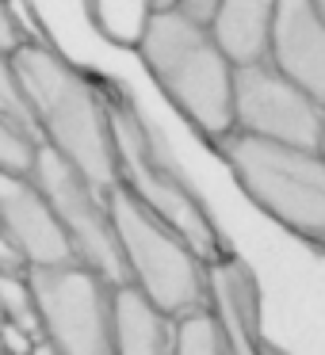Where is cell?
I'll return each mask as SVG.
<instances>
[{
    "instance_id": "cell-10",
    "label": "cell",
    "mask_w": 325,
    "mask_h": 355,
    "mask_svg": "<svg viewBox=\"0 0 325 355\" xmlns=\"http://www.w3.org/2000/svg\"><path fill=\"white\" fill-rule=\"evenodd\" d=\"M207 309L215 317L230 355H283L264 336L256 279L233 252L207 263Z\"/></svg>"
},
{
    "instance_id": "cell-16",
    "label": "cell",
    "mask_w": 325,
    "mask_h": 355,
    "mask_svg": "<svg viewBox=\"0 0 325 355\" xmlns=\"http://www.w3.org/2000/svg\"><path fill=\"white\" fill-rule=\"evenodd\" d=\"M0 313L4 321L16 324L19 332H27L31 340H39V309H35L31 283L24 275H0Z\"/></svg>"
},
{
    "instance_id": "cell-3",
    "label": "cell",
    "mask_w": 325,
    "mask_h": 355,
    "mask_svg": "<svg viewBox=\"0 0 325 355\" xmlns=\"http://www.w3.org/2000/svg\"><path fill=\"white\" fill-rule=\"evenodd\" d=\"M222 161L238 176L241 191L283 230L325 245V157L322 149L291 141L256 138L245 130H226L215 141Z\"/></svg>"
},
{
    "instance_id": "cell-7",
    "label": "cell",
    "mask_w": 325,
    "mask_h": 355,
    "mask_svg": "<svg viewBox=\"0 0 325 355\" xmlns=\"http://www.w3.org/2000/svg\"><path fill=\"white\" fill-rule=\"evenodd\" d=\"M31 180L39 184V191L47 195L50 207H54L58 222H62L65 237L73 245L77 263L92 268L111 286H123L126 263H123V252H119V237H115V225H111V214H108V199H103L100 187L88 184L47 141H39Z\"/></svg>"
},
{
    "instance_id": "cell-20",
    "label": "cell",
    "mask_w": 325,
    "mask_h": 355,
    "mask_svg": "<svg viewBox=\"0 0 325 355\" xmlns=\"http://www.w3.org/2000/svg\"><path fill=\"white\" fill-rule=\"evenodd\" d=\"M24 271H27L24 252H19L4 233H0V275H24Z\"/></svg>"
},
{
    "instance_id": "cell-6",
    "label": "cell",
    "mask_w": 325,
    "mask_h": 355,
    "mask_svg": "<svg viewBox=\"0 0 325 355\" xmlns=\"http://www.w3.org/2000/svg\"><path fill=\"white\" fill-rule=\"evenodd\" d=\"M39 309V336L58 355H115V286L85 263L27 268Z\"/></svg>"
},
{
    "instance_id": "cell-1",
    "label": "cell",
    "mask_w": 325,
    "mask_h": 355,
    "mask_svg": "<svg viewBox=\"0 0 325 355\" xmlns=\"http://www.w3.org/2000/svg\"><path fill=\"white\" fill-rule=\"evenodd\" d=\"M19 92L35 119V130L54 153H62L92 187L108 191L115 184V149L108 130L103 88L69 65L54 46L24 39L12 50Z\"/></svg>"
},
{
    "instance_id": "cell-9",
    "label": "cell",
    "mask_w": 325,
    "mask_h": 355,
    "mask_svg": "<svg viewBox=\"0 0 325 355\" xmlns=\"http://www.w3.org/2000/svg\"><path fill=\"white\" fill-rule=\"evenodd\" d=\"M0 233L24 252L27 268H58L77 260L54 207L31 176L0 172Z\"/></svg>"
},
{
    "instance_id": "cell-18",
    "label": "cell",
    "mask_w": 325,
    "mask_h": 355,
    "mask_svg": "<svg viewBox=\"0 0 325 355\" xmlns=\"http://www.w3.org/2000/svg\"><path fill=\"white\" fill-rule=\"evenodd\" d=\"M0 115H8L12 123L27 126L31 134H39V130H35V119H31V111H27V100H24V92H19V80H16V69H12V58H8V50H0Z\"/></svg>"
},
{
    "instance_id": "cell-4",
    "label": "cell",
    "mask_w": 325,
    "mask_h": 355,
    "mask_svg": "<svg viewBox=\"0 0 325 355\" xmlns=\"http://www.w3.org/2000/svg\"><path fill=\"white\" fill-rule=\"evenodd\" d=\"M103 199L126 263V283L172 321L207 306V260L123 184H111Z\"/></svg>"
},
{
    "instance_id": "cell-14",
    "label": "cell",
    "mask_w": 325,
    "mask_h": 355,
    "mask_svg": "<svg viewBox=\"0 0 325 355\" xmlns=\"http://www.w3.org/2000/svg\"><path fill=\"white\" fill-rule=\"evenodd\" d=\"M85 8L103 39L138 46L142 31L153 16V0H85Z\"/></svg>"
},
{
    "instance_id": "cell-23",
    "label": "cell",
    "mask_w": 325,
    "mask_h": 355,
    "mask_svg": "<svg viewBox=\"0 0 325 355\" xmlns=\"http://www.w3.org/2000/svg\"><path fill=\"white\" fill-rule=\"evenodd\" d=\"M310 4H314V8L322 12V19H325V0H310Z\"/></svg>"
},
{
    "instance_id": "cell-2",
    "label": "cell",
    "mask_w": 325,
    "mask_h": 355,
    "mask_svg": "<svg viewBox=\"0 0 325 355\" xmlns=\"http://www.w3.org/2000/svg\"><path fill=\"white\" fill-rule=\"evenodd\" d=\"M138 54L172 103L218 141L233 130V62L222 54L210 27L184 8H153L138 39Z\"/></svg>"
},
{
    "instance_id": "cell-5",
    "label": "cell",
    "mask_w": 325,
    "mask_h": 355,
    "mask_svg": "<svg viewBox=\"0 0 325 355\" xmlns=\"http://www.w3.org/2000/svg\"><path fill=\"white\" fill-rule=\"evenodd\" d=\"M103 107H108V130H111V149H115V184H123L149 214L172 225L207 263L230 252L218 225L203 210V202L176 176L169 157L153 146V134L146 130V123L131 107V100L115 88H103Z\"/></svg>"
},
{
    "instance_id": "cell-15",
    "label": "cell",
    "mask_w": 325,
    "mask_h": 355,
    "mask_svg": "<svg viewBox=\"0 0 325 355\" xmlns=\"http://www.w3.org/2000/svg\"><path fill=\"white\" fill-rule=\"evenodd\" d=\"M172 355H230L207 306L172 321Z\"/></svg>"
},
{
    "instance_id": "cell-22",
    "label": "cell",
    "mask_w": 325,
    "mask_h": 355,
    "mask_svg": "<svg viewBox=\"0 0 325 355\" xmlns=\"http://www.w3.org/2000/svg\"><path fill=\"white\" fill-rule=\"evenodd\" d=\"M27 355H58V352H54V347H50V344H47V340H42V336H39V340H35V344H31V352H27Z\"/></svg>"
},
{
    "instance_id": "cell-21",
    "label": "cell",
    "mask_w": 325,
    "mask_h": 355,
    "mask_svg": "<svg viewBox=\"0 0 325 355\" xmlns=\"http://www.w3.org/2000/svg\"><path fill=\"white\" fill-rule=\"evenodd\" d=\"M176 8H184L188 16H195V19H203V24H207L210 12H215V0H176Z\"/></svg>"
},
{
    "instance_id": "cell-11",
    "label": "cell",
    "mask_w": 325,
    "mask_h": 355,
    "mask_svg": "<svg viewBox=\"0 0 325 355\" xmlns=\"http://www.w3.org/2000/svg\"><path fill=\"white\" fill-rule=\"evenodd\" d=\"M268 62L325 103V19L310 0H276Z\"/></svg>"
},
{
    "instance_id": "cell-19",
    "label": "cell",
    "mask_w": 325,
    "mask_h": 355,
    "mask_svg": "<svg viewBox=\"0 0 325 355\" xmlns=\"http://www.w3.org/2000/svg\"><path fill=\"white\" fill-rule=\"evenodd\" d=\"M24 42V31H19V19H16V8L12 0H0V50H16Z\"/></svg>"
},
{
    "instance_id": "cell-25",
    "label": "cell",
    "mask_w": 325,
    "mask_h": 355,
    "mask_svg": "<svg viewBox=\"0 0 325 355\" xmlns=\"http://www.w3.org/2000/svg\"><path fill=\"white\" fill-rule=\"evenodd\" d=\"M317 149H322V157H325V130H322V141H317Z\"/></svg>"
},
{
    "instance_id": "cell-8",
    "label": "cell",
    "mask_w": 325,
    "mask_h": 355,
    "mask_svg": "<svg viewBox=\"0 0 325 355\" xmlns=\"http://www.w3.org/2000/svg\"><path fill=\"white\" fill-rule=\"evenodd\" d=\"M233 126L256 138L317 149L325 130V103L276 69L268 58L233 65Z\"/></svg>"
},
{
    "instance_id": "cell-17",
    "label": "cell",
    "mask_w": 325,
    "mask_h": 355,
    "mask_svg": "<svg viewBox=\"0 0 325 355\" xmlns=\"http://www.w3.org/2000/svg\"><path fill=\"white\" fill-rule=\"evenodd\" d=\"M39 134L27 126L12 123L8 115H0V172H16V176H31L35 153H39Z\"/></svg>"
},
{
    "instance_id": "cell-12",
    "label": "cell",
    "mask_w": 325,
    "mask_h": 355,
    "mask_svg": "<svg viewBox=\"0 0 325 355\" xmlns=\"http://www.w3.org/2000/svg\"><path fill=\"white\" fill-rule=\"evenodd\" d=\"M276 0H215L207 27L233 65L268 58V35Z\"/></svg>"
},
{
    "instance_id": "cell-13",
    "label": "cell",
    "mask_w": 325,
    "mask_h": 355,
    "mask_svg": "<svg viewBox=\"0 0 325 355\" xmlns=\"http://www.w3.org/2000/svg\"><path fill=\"white\" fill-rule=\"evenodd\" d=\"M115 355H172V317L157 313L131 283L111 294Z\"/></svg>"
},
{
    "instance_id": "cell-24",
    "label": "cell",
    "mask_w": 325,
    "mask_h": 355,
    "mask_svg": "<svg viewBox=\"0 0 325 355\" xmlns=\"http://www.w3.org/2000/svg\"><path fill=\"white\" fill-rule=\"evenodd\" d=\"M169 4H176V0H153V8H169Z\"/></svg>"
}]
</instances>
